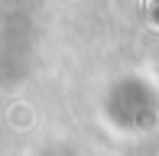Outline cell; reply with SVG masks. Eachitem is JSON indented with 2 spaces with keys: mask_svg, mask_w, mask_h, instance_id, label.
Listing matches in <instances>:
<instances>
[{
  "mask_svg": "<svg viewBox=\"0 0 159 156\" xmlns=\"http://www.w3.org/2000/svg\"><path fill=\"white\" fill-rule=\"evenodd\" d=\"M153 16H156V23H159V0H153Z\"/></svg>",
  "mask_w": 159,
  "mask_h": 156,
  "instance_id": "obj_1",
  "label": "cell"
}]
</instances>
